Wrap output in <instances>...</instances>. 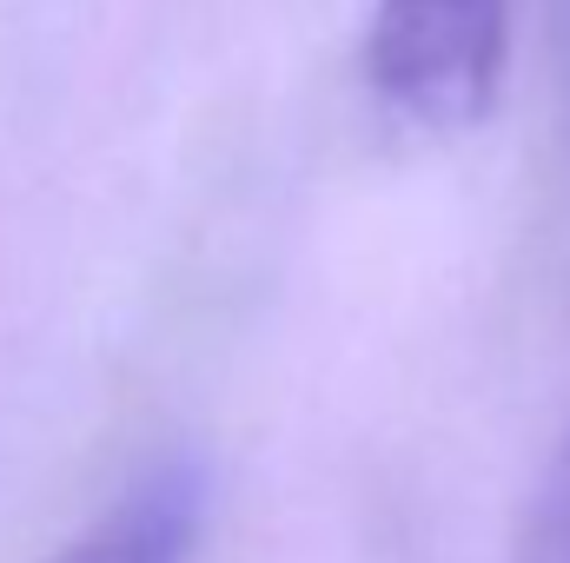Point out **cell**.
<instances>
[{
    "instance_id": "6da1fadb",
    "label": "cell",
    "mask_w": 570,
    "mask_h": 563,
    "mask_svg": "<svg viewBox=\"0 0 570 563\" xmlns=\"http://www.w3.org/2000/svg\"><path fill=\"white\" fill-rule=\"evenodd\" d=\"M511 60V0H379L365 27L372 100L419 134H464L491 113Z\"/></svg>"
},
{
    "instance_id": "7a4b0ae2",
    "label": "cell",
    "mask_w": 570,
    "mask_h": 563,
    "mask_svg": "<svg viewBox=\"0 0 570 563\" xmlns=\"http://www.w3.org/2000/svg\"><path fill=\"white\" fill-rule=\"evenodd\" d=\"M199 537V471L166 464L120 491L53 563H193Z\"/></svg>"
},
{
    "instance_id": "3957f363",
    "label": "cell",
    "mask_w": 570,
    "mask_h": 563,
    "mask_svg": "<svg viewBox=\"0 0 570 563\" xmlns=\"http://www.w3.org/2000/svg\"><path fill=\"white\" fill-rule=\"evenodd\" d=\"M511 563H570V437L551 457V471H544V484H538V497L518 524Z\"/></svg>"
}]
</instances>
